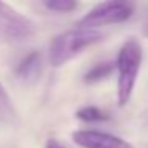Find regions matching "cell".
Here are the masks:
<instances>
[{"label": "cell", "instance_id": "cell-1", "mask_svg": "<svg viewBox=\"0 0 148 148\" xmlns=\"http://www.w3.org/2000/svg\"><path fill=\"white\" fill-rule=\"evenodd\" d=\"M103 35L96 29H81L75 27L64 34H59L49 45V62L54 67L64 65L81 51L100 42Z\"/></svg>", "mask_w": 148, "mask_h": 148}, {"label": "cell", "instance_id": "cell-2", "mask_svg": "<svg viewBox=\"0 0 148 148\" xmlns=\"http://www.w3.org/2000/svg\"><path fill=\"white\" fill-rule=\"evenodd\" d=\"M142 46L135 38L124 42L118 53L116 69H118V105L124 107L131 100L137 75L142 65Z\"/></svg>", "mask_w": 148, "mask_h": 148}, {"label": "cell", "instance_id": "cell-3", "mask_svg": "<svg viewBox=\"0 0 148 148\" xmlns=\"http://www.w3.org/2000/svg\"><path fill=\"white\" fill-rule=\"evenodd\" d=\"M135 10V0H103L94 7L77 27L81 29H97L108 24L124 23L132 16Z\"/></svg>", "mask_w": 148, "mask_h": 148}, {"label": "cell", "instance_id": "cell-4", "mask_svg": "<svg viewBox=\"0 0 148 148\" xmlns=\"http://www.w3.org/2000/svg\"><path fill=\"white\" fill-rule=\"evenodd\" d=\"M35 34V24L0 0V35L10 42H24Z\"/></svg>", "mask_w": 148, "mask_h": 148}, {"label": "cell", "instance_id": "cell-5", "mask_svg": "<svg viewBox=\"0 0 148 148\" xmlns=\"http://www.w3.org/2000/svg\"><path fill=\"white\" fill-rule=\"evenodd\" d=\"M72 140L81 148H134V145L116 135L99 131H75Z\"/></svg>", "mask_w": 148, "mask_h": 148}, {"label": "cell", "instance_id": "cell-6", "mask_svg": "<svg viewBox=\"0 0 148 148\" xmlns=\"http://www.w3.org/2000/svg\"><path fill=\"white\" fill-rule=\"evenodd\" d=\"M40 72H42V54L38 51H32L30 54H27L16 67V75L27 83H34L40 77Z\"/></svg>", "mask_w": 148, "mask_h": 148}, {"label": "cell", "instance_id": "cell-7", "mask_svg": "<svg viewBox=\"0 0 148 148\" xmlns=\"http://www.w3.org/2000/svg\"><path fill=\"white\" fill-rule=\"evenodd\" d=\"M113 70H115V62H112V61L100 62V64L94 65L91 70L86 72V75H84V83H88V84L99 83V81L105 80L107 77H110Z\"/></svg>", "mask_w": 148, "mask_h": 148}, {"label": "cell", "instance_id": "cell-8", "mask_svg": "<svg viewBox=\"0 0 148 148\" xmlns=\"http://www.w3.org/2000/svg\"><path fill=\"white\" fill-rule=\"evenodd\" d=\"M16 118V112H14V105L11 102L10 96H8L7 89L3 88V84L0 83V119L2 121L11 123Z\"/></svg>", "mask_w": 148, "mask_h": 148}, {"label": "cell", "instance_id": "cell-9", "mask_svg": "<svg viewBox=\"0 0 148 148\" xmlns=\"http://www.w3.org/2000/svg\"><path fill=\"white\" fill-rule=\"evenodd\" d=\"M75 116L83 123H102L108 119V115L97 107H83L78 110Z\"/></svg>", "mask_w": 148, "mask_h": 148}, {"label": "cell", "instance_id": "cell-10", "mask_svg": "<svg viewBox=\"0 0 148 148\" xmlns=\"http://www.w3.org/2000/svg\"><path fill=\"white\" fill-rule=\"evenodd\" d=\"M48 10L58 13H70L78 7V0H45Z\"/></svg>", "mask_w": 148, "mask_h": 148}, {"label": "cell", "instance_id": "cell-11", "mask_svg": "<svg viewBox=\"0 0 148 148\" xmlns=\"http://www.w3.org/2000/svg\"><path fill=\"white\" fill-rule=\"evenodd\" d=\"M45 148H65V147L61 143V142L56 140V138H48V140H46Z\"/></svg>", "mask_w": 148, "mask_h": 148}, {"label": "cell", "instance_id": "cell-12", "mask_svg": "<svg viewBox=\"0 0 148 148\" xmlns=\"http://www.w3.org/2000/svg\"><path fill=\"white\" fill-rule=\"evenodd\" d=\"M143 35L148 37V16H147V19L143 21Z\"/></svg>", "mask_w": 148, "mask_h": 148}]
</instances>
